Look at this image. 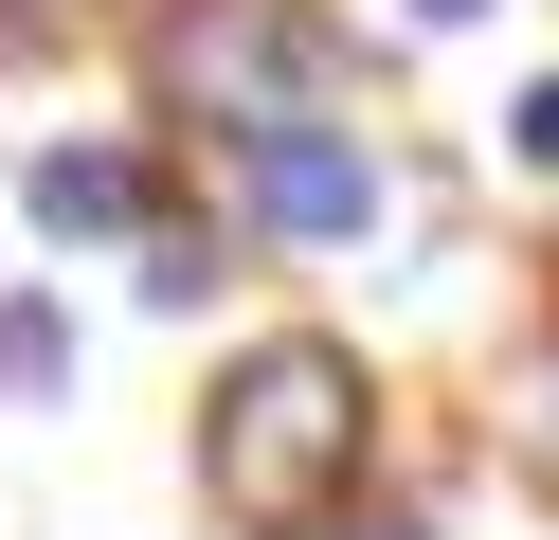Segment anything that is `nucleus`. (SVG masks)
<instances>
[{
    "label": "nucleus",
    "mask_w": 559,
    "mask_h": 540,
    "mask_svg": "<svg viewBox=\"0 0 559 540\" xmlns=\"http://www.w3.org/2000/svg\"><path fill=\"white\" fill-rule=\"evenodd\" d=\"M506 144H523V163H542V180H559V72H542V91H523V108H506Z\"/></svg>",
    "instance_id": "nucleus-6"
},
{
    "label": "nucleus",
    "mask_w": 559,
    "mask_h": 540,
    "mask_svg": "<svg viewBox=\"0 0 559 540\" xmlns=\"http://www.w3.org/2000/svg\"><path fill=\"white\" fill-rule=\"evenodd\" d=\"M343 540H433V523H415V504H379V523H343Z\"/></svg>",
    "instance_id": "nucleus-8"
},
{
    "label": "nucleus",
    "mask_w": 559,
    "mask_h": 540,
    "mask_svg": "<svg viewBox=\"0 0 559 540\" xmlns=\"http://www.w3.org/2000/svg\"><path fill=\"white\" fill-rule=\"evenodd\" d=\"M235 144H253V216H271V235H361V216H379V163L325 127V108H289V127H235Z\"/></svg>",
    "instance_id": "nucleus-3"
},
{
    "label": "nucleus",
    "mask_w": 559,
    "mask_h": 540,
    "mask_svg": "<svg viewBox=\"0 0 559 540\" xmlns=\"http://www.w3.org/2000/svg\"><path fill=\"white\" fill-rule=\"evenodd\" d=\"M0 396H73V307L0 288Z\"/></svg>",
    "instance_id": "nucleus-5"
},
{
    "label": "nucleus",
    "mask_w": 559,
    "mask_h": 540,
    "mask_svg": "<svg viewBox=\"0 0 559 540\" xmlns=\"http://www.w3.org/2000/svg\"><path fill=\"white\" fill-rule=\"evenodd\" d=\"M307 72H325V36L289 0H163V91L217 108V127H289Z\"/></svg>",
    "instance_id": "nucleus-2"
},
{
    "label": "nucleus",
    "mask_w": 559,
    "mask_h": 540,
    "mask_svg": "<svg viewBox=\"0 0 559 540\" xmlns=\"http://www.w3.org/2000/svg\"><path fill=\"white\" fill-rule=\"evenodd\" d=\"M415 19H433V36H469V19H487V0H415Z\"/></svg>",
    "instance_id": "nucleus-9"
},
{
    "label": "nucleus",
    "mask_w": 559,
    "mask_h": 540,
    "mask_svg": "<svg viewBox=\"0 0 559 540\" xmlns=\"http://www.w3.org/2000/svg\"><path fill=\"white\" fill-rule=\"evenodd\" d=\"M361 360L325 343V324H289V343H253L217 379V415H199V487H217V523L253 540H307L343 487H361Z\"/></svg>",
    "instance_id": "nucleus-1"
},
{
    "label": "nucleus",
    "mask_w": 559,
    "mask_h": 540,
    "mask_svg": "<svg viewBox=\"0 0 559 540\" xmlns=\"http://www.w3.org/2000/svg\"><path fill=\"white\" fill-rule=\"evenodd\" d=\"M523 451H542V487H559V360L523 379Z\"/></svg>",
    "instance_id": "nucleus-7"
},
{
    "label": "nucleus",
    "mask_w": 559,
    "mask_h": 540,
    "mask_svg": "<svg viewBox=\"0 0 559 540\" xmlns=\"http://www.w3.org/2000/svg\"><path fill=\"white\" fill-rule=\"evenodd\" d=\"M19 199H37V235H127V216H145V163H127V144H37Z\"/></svg>",
    "instance_id": "nucleus-4"
}]
</instances>
